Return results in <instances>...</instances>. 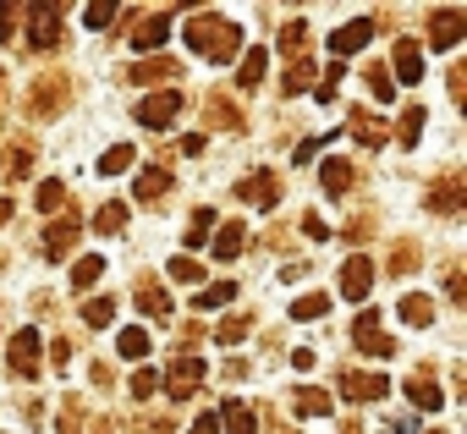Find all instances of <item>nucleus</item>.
I'll list each match as a JSON object with an SVG mask.
<instances>
[{"mask_svg":"<svg viewBox=\"0 0 467 434\" xmlns=\"http://www.w3.org/2000/svg\"><path fill=\"white\" fill-rule=\"evenodd\" d=\"M67 99H72V83H67V78H45V83L34 88V99H28V105H34V116H56Z\"/></svg>","mask_w":467,"mask_h":434,"instance_id":"nucleus-16","label":"nucleus"},{"mask_svg":"<svg viewBox=\"0 0 467 434\" xmlns=\"http://www.w3.org/2000/svg\"><path fill=\"white\" fill-rule=\"evenodd\" d=\"M214 418H220V434H259V412H254L243 396H231Z\"/></svg>","mask_w":467,"mask_h":434,"instance_id":"nucleus-10","label":"nucleus"},{"mask_svg":"<svg viewBox=\"0 0 467 434\" xmlns=\"http://www.w3.org/2000/svg\"><path fill=\"white\" fill-rule=\"evenodd\" d=\"M423 203H429L434 214H456V209L467 203V181H462V176H440V181L423 192Z\"/></svg>","mask_w":467,"mask_h":434,"instance_id":"nucleus-8","label":"nucleus"},{"mask_svg":"<svg viewBox=\"0 0 467 434\" xmlns=\"http://www.w3.org/2000/svg\"><path fill=\"white\" fill-rule=\"evenodd\" d=\"M105 434H110V429H105Z\"/></svg>","mask_w":467,"mask_h":434,"instance_id":"nucleus-56","label":"nucleus"},{"mask_svg":"<svg viewBox=\"0 0 467 434\" xmlns=\"http://www.w3.org/2000/svg\"><path fill=\"white\" fill-rule=\"evenodd\" d=\"M385 72H396L401 83H423V45H418V39H396V56H390ZM396 78H390V83H396Z\"/></svg>","mask_w":467,"mask_h":434,"instance_id":"nucleus-7","label":"nucleus"},{"mask_svg":"<svg viewBox=\"0 0 467 434\" xmlns=\"http://www.w3.org/2000/svg\"><path fill=\"white\" fill-rule=\"evenodd\" d=\"M165 192H171V170H165V165H154V170L138 176V203H154V198H165Z\"/></svg>","mask_w":467,"mask_h":434,"instance_id":"nucleus-24","label":"nucleus"},{"mask_svg":"<svg viewBox=\"0 0 467 434\" xmlns=\"http://www.w3.org/2000/svg\"><path fill=\"white\" fill-rule=\"evenodd\" d=\"M39 357H45V336H39L34 325H23V330L12 336V352H6L12 374H17V379H39Z\"/></svg>","mask_w":467,"mask_h":434,"instance_id":"nucleus-2","label":"nucleus"},{"mask_svg":"<svg viewBox=\"0 0 467 434\" xmlns=\"http://www.w3.org/2000/svg\"><path fill=\"white\" fill-rule=\"evenodd\" d=\"M368 286H374V259H368V253H352V259L341 264V297L363 303V297H368Z\"/></svg>","mask_w":467,"mask_h":434,"instance_id":"nucleus-5","label":"nucleus"},{"mask_svg":"<svg viewBox=\"0 0 467 434\" xmlns=\"http://www.w3.org/2000/svg\"><path fill=\"white\" fill-rule=\"evenodd\" d=\"M182 154H203V132H187L182 138Z\"/></svg>","mask_w":467,"mask_h":434,"instance_id":"nucleus-54","label":"nucleus"},{"mask_svg":"<svg viewBox=\"0 0 467 434\" xmlns=\"http://www.w3.org/2000/svg\"><path fill=\"white\" fill-rule=\"evenodd\" d=\"M132 116H138L149 132H171V127H176V116H182V94H176V88H160V94H149Z\"/></svg>","mask_w":467,"mask_h":434,"instance_id":"nucleus-3","label":"nucleus"},{"mask_svg":"<svg viewBox=\"0 0 467 434\" xmlns=\"http://www.w3.org/2000/svg\"><path fill=\"white\" fill-rule=\"evenodd\" d=\"M209 116H214V127H225V132H237V127H243V116H237V110H231V105H225L220 94L209 99Z\"/></svg>","mask_w":467,"mask_h":434,"instance_id":"nucleus-42","label":"nucleus"},{"mask_svg":"<svg viewBox=\"0 0 467 434\" xmlns=\"http://www.w3.org/2000/svg\"><path fill=\"white\" fill-rule=\"evenodd\" d=\"M28 165H34V149L12 143V154H6V176H28Z\"/></svg>","mask_w":467,"mask_h":434,"instance_id":"nucleus-47","label":"nucleus"},{"mask_svg":"<svg viewBox=\"0 0 467 434\" xmlns=\"http://www.w3.org/2000/svg\"><path fill=\"white\" fill-rule=\"evenodd\" d=\"M182 34H187V50L203 56V61H231V56L243 50V28L231 23V17H209V12H198Z\"/></svg>","mask_w":467,"mask_h":434,"instance_id":"nucleus-1","label":"nucleus"},{"mask_svg":"<svg viewBox=\"0 0 467 434\" xmlns=\"http://www.w3.org/2000/svg\"><path fill=\"white\" fill-rule=\"evenodd\" d=\"M325 308H330V297H325V292H308V297L292 303V319H319Z\"/></svg>","mask_w":467,"mask_h":434,"instance_id":"nucleus-38","label":"nucleus"},{"mask_svg":"<svg viewBox=\"0 0 467 434\" xmlns=\"http://www.w3.org/2000/svg\"><path fill=\"white\" fill-rule=\"evenodd\" d=\"M132 160H138V154H132V143H116V149H105V160H99V170H105V176H116V170H127Z\"/></svg>","mask_w":467,"mask_h":434,"instance_id":"nucleus-36","label":"nucleus"},{"mask_svg":"<svg viewBox=\"0 0 467 434\" xmlns=\"http://www.w3.org/2000/svg\"><path fill=\"white\" fill-rule=\"evenodd\" d=\"M83 23H88V28H105V23H116V6H110V0H94V6L83 12Z\"/></svg>","mask_w":467,"mask_h":434,"instance_id":"nucleus-49","label":"nucleus"},{"mask_svg":"<svg viewBox=\"0 0 467 434\" xmlns=\"http://www.w3.org/2000/svg\"><path fill=\"white\" fill-rule=\"evenodd\" d=\"M303 232H308V237H314V243H325V237H330V226H325V221H319V214H308V221H303Z\"/></svg>","mask_w":467,"mask_h":434,"instance_id":"nucleus-51","label":"nucleus"},{"mask_svg":"<svg viewBox=\"0 0 467 434\" xmlns=\"http://www.w3.org/2000/svg\"><path fill=\"white\" fill-rule=\"evenodd\" d=\"M78 232H83L78 214H56L50 232H45V259H67V253L78 248Z\"/></svg>","mask_w":467,"mask_h":434,"instance_id":"nucleus-6","label":"nucleus"},{"mask_svg":"<svg viewBox=\"0 0 467 434\" xmlns=\"http://www.w3.org/2000/svg\"><path fill=\"white\" fill-rule=\"evenodd\" d=\"M17 17H23V6H12V0H6V6H0V45L17 39Z\"/></svg>","mask_w":467,"mask_h":434,"instance_id":"nucleus-46","label":"nucleus"},{"mask_svg":"<svg viewBox=\"0 0 467 434\" xmlns=\"http://www.w3.org/2000/svg\"><path fill=\"white\" fill-rule=\"evenodd\" d=\"M385 390H390V379H379V374H341L347 401H385Z\"/></svg>","mask_w":467,"mask_h":434,"instance_id":"nucleus-17","label":"nucleus"},{"mask_svg":"<svg viewBox=\"0 0 467 434\" xmlns=\"http://www.w3.org/2000/svg\"><path fill=\"white\" fill-rule=\"evenodd\" d=\"M61 203H67V187H61V181H45V187H39V209H45V214H61Z\"/></svg>","mask_w":467,"mask_h":434,"instance_id":"nucleus-44","label":"nucleus"},{"mask_svg":"<svg viewBox=\"0 0 467 434\" xmlns=\"http://www.w3.org/2000/svg\"><path fill=\"white\" fill-rule=\"evenodd\" d=\"M303 39H308V23H286L281 28V50L286 56H303Z\"/></svg>","mask_w":467,"mask_h":434,"instance_id":"nucleus-43","label":"nucleus"},{"mask_svg":"<svg viewBox=\"0 0 467 434\" xmlns=\"http://www.w3.org/2000/svg\"><path fill=\"white\" fill-rule=\"evenodd\" d=\"M165 275H171V281H182V286H203V270H198V259H187V253H182V259H171V270H165Z\"/></svg>","mask_w":467,"mask_h":434,"instance_id":"nucleus-33","label":"nucleus"},{"mask_svg":"<svg viewBox=\"0 0 467 434\" xmlns=\"http://www.w3.org/2000/svg\"><path fill=\"white\" fill-rule=\"evenodd\" d=\"M445 286H451V297H456V303H467V281H462V270H451V281H445Z\"/></svg>","mask_w":467,"mask_h":434,"instance_id":"nucleus-53","label":"nucleus"},{"mask_svg":"<svg viewBox=\"0 0 467 434\" xmlns=\"http://www.w3.org/2000/svg\"><path fill=\"white\" fill-rule=\"evenodd\" d=\"M368 88H374V99H379V105H390V99H396V83H390V72H385V67H368Z\"/></svg>","mask_w":467,"mask_h":434,"instance_id":"nucleus-40","label":"nucleus"},{"mask_svg":"<svg viewBox=\"0 0 467 434\" xmlns=\"http://www.w3.org/2000/svg\"><path fill=\"white\" fill-rule=\"evenodd\" d=\"M121 226H127V203H105V209L94 214V232H99V237H116Z\"/></svg>","mask_w":467,"mask_h":434,"instance_id":"nucleus-30","label":"nucleus"},{"mask_svg":"<svg viewBox=\"0 0 467 434\" xmlns=\"http://www.w3.org/2000/svg\"><path fill=\"white\" fill-rule=\"evenodd\" d=\"M198 385H203V357H176L171 374H165V390H171L176 401H187Z\"/></svg>","mask_w":467,"mask_h":434,"instance_id":"nucleus-9","label":"nucleus"},{"mask_svg":"<svg viewBox=\"0 0 467 434\" xmlns=\"http://www.w3.org/2000/svg\"><path fill=\"white\" fill-rule=\"evenodd\" d=\"M127 385H132V396H138V401H149V396L160 390V374H154V368H138V374H132Z\"/></svg>","mask_w":467,"mask_h":434,"instance_id":"nucleus-45","label":"nucleus"},{"mask_svg":"<svg viewBox=\"0 0 467 434\" xmlns=\"http://www.w3.org/2000/svg\"><path fill=\"white\" fill-rule=\"evenodd\" d=\"M341 78H347V72H341V61H336V67L314 83V99H319V105H330V99H336V88H341Z\"/></svg>","mask_w":467,"mask_h":434,"instance_id":"nucleus-41","label":"nucleus"},{"mask_svg":"<svg viewBox=\"0 0 467 434\" xmlns=\"http://www.w3.org/2000/svg\"><path fill=\"white\" fill-rule=\"evenodd\" d=\"M401 319H407V325H429V319H434V303L412 292V297H401Z\"/></svg>","mask_w":467,"mask_h":434,"instance_id":"nucleus-35","label":"nucleus"},{"mask_svg":"<svg viewBox=\"0 0 467 434\" xmlns=\"http://www.w3.org/2000/svg\"><path fill=\"white\" fill-rule=\"evenodd\" d=\"M368 39H374V23H368V17H352L347 28L330 34V56H336V61H341V56H358Z\"/></svg>","mask_w":467,"mask_h":434,"instance_id":"nucleus-13","label":"nucleus"},{"mask_svg":"<svg viewBox=\"0 0 467 434\" xmlns=\"http://www.w3.org/2000/svg\"><path fill=\"white\" fill-rule=\"evenodd\" d=\"M28 23H34V50H56L61 45V6H34L28 12Z\"/></svg>","mask_w":467,"mask_h":434,"instance_id":"nucleus-11","label":"nucleus"},{"mask_svg":"<svg viewBox=\"0 0 467 434\" xmlns=\"http://www.w3.org/2000/svg\"><path fill=\"white\" fill-rule=\"evenodd\" d=\"M314 72H319V67H314L308 56H292V72H286V94H308V88H314Z\"/></svg>","mask_w":467,"mask_h":434,"instance_id":"nucleus-28","label":"nucleus"},{"mask_svg":"<svg viewBox=\"0 0 467 434\" xmlns=\"http://www.w3.org/2000/svg\"><path fill=\"white\" fill-rule=\"evenodd\" d=\"M237 192H243V203L275 209V203H281V176H275V170H254V176H248V181H243Z\"/></svg>","mask_w":467,"mask_h":434,"instance_id":"nucleus-14","label":"nucleus"},{"mask_svg":"<svg viewBox=\"0 0 467 434\" xmlns=\"http://www.w3.org/2000/svg\"><path fill=\"white\" fill-rule=\"evenodd\" d=\"M352 341H358V352H368V357H390V352H396V341L385 336V325H379V314H374V308H363V314H358Z\"/></svg>","mask_w":467,"mask_h":434,"instance_id":"nucleus-4","label":"nucleus"},{"mask_svg":"<svg viewBox=\"0 0 467 434\" xmlns=\"http://www.w3.org/2000/svg\"><path fill=\"white\" fill-rule=\"evenodd\" d=\"M462 34H467V17H462V12H434V17H429V45H434V50L462 45Z\"/></svg>","mask_w":467,"mask_h":434,"instance_id":"nucleus-15","label":"nucleus"},{"mask_svg":"<svg viewBox=\"0 0 467 434\" xmlns=\"http://www.w3.org/2000/svg\"><path fill=\"white\" fill-rule=\"evenodd\" d=\"M412 264H418V253H412V243H401V248L390 253V270H396V275H407Z\"/></svg>","mask_w":467,"mask_h":434,"instance_id":"nucleus-50","label":"nucleus"},{"mask_svg":"<svg viewBox=\"0 0 467 434\" xmlns=\"http://www.w3.org/2000/svg\"><path fill=\"white\" fill-rule=\"evenodd\" d=\"M347 132H352L363 149H385V121H379V116H368V110H352Z\"/></svg>","mask_w":467,"mask_h":434,"instance_id":"nucleus-20","label":"nucleus"},{"mask_svg":"<svg viewBox=\"0 0 467 434\" xmlns=\"http://www.w3.org/2000/svg\"><path fill=\"white\" fill-rule=\"evenodd\" d=\"M61 434H83V407L78 401H61V423H56Z\"/></svg>","mask_w":467,"mask_h":434,"instance_id":"nucleus-48","label":"nucleus"},{"mask_svg":"<svg viewBox=\"0 0 467 434\" xmlns=\"http://www.w3.org/2000/svg\"><path fill=\"white\" fill-rule=\"evenodd\" d=\"M165 39H171V12H154V17H143L132 28V50H143V56L165 50Z\"/></svg>","mask_w":467,"mask_h":434,"instance_id":"nucleus-12","label":"nucleus"},{"mask_svg":"<svg viewBox=\"0 0 467 434\" xmlns=\"http://www.w3.org/2000/svg\"><path fill=\"white\" fill-rule=\"evenodd\" d=\"M12 221V198H0V226H6Z\"/></svg>","mask_w":467,"mask_h":434,"instance_id":"nucleus-55","label":"nucleus"},{"mask_svg":"<svg viewBox=\"0 0 467 434\" xmlns=\"http://www.w3.org/2000/svg\"><path fill=\"white\" fill-rule=\"evenodd\" d=\"M116 319V303L110 297H94V303H83V325H94V330H105Z\"/></svg>","mask_w":467,"mask_h":434,"instance_id":"nucleus-34","label":"nucleus"},{"mask_svg":"<svg viewBox=\"0 0 467 434\" xmlns=\"http://www.w3.org/2000/svg\"><path fill=\"white\" fill-rule=\"evenodd\" d=\"M214 341H220V346H243V341H248V319H243V314L220 319V325H214Z\"/></svg>","mask_w":467,"mask_h":434,"instance_id":"nucleus-31","label":"nucleus"},{"mask_svg":"<svg viewBox=\"0 0 467 434\" xmlns=\"http://www.w3.org/2000/svg\"><path fill=\"white\" fill-rule=\"evenodd\" d=\"M352 187V165L347 160H330L325 165V192H347Z\"/></svg>","mask_w":467,"mask_h":434,"instance_id":"nucleus-37","label":"nucleus"},{"mask_svg":"<svg viewBox=\"0 0 467 434\" xmlns=\"http://www.w3.org/2000/svg\"><path fill=\"white\" fill-rule=\"evenodd\" d=\"M423 105H412V110H401V127H396V143L401 149H418V138H423Z\"/></svg>","mask_w":467,"mask_h":434,"instance_id":"nucleus-26","label":"nucleus"},{"mask_svg":"<svg viewBox=\"0 0 467 434\" xmlns=\"http://www.w3.org/2000/svg\"><path fill=\"white\" fill-rule=\"evenodd\" d=\"M292 407H297L303 418H325V412H336V396H325V390H314V385H303V390L292 396Z\"/></svg>","mask_w":467,"mask_h":434,"instance_id":"nucleus-22","label":"nucleus"},{"mask_svg":"<svg viewBox=\"0 0 467 434\" xmlns=\"http://www.w3.org/2000/svg\"><path fill=\"white\" fill-rule=\"evenodd\" d=\"M243 248H248V226H243V221H225V226L214 232V259H220V264L243 259Z\"/></svg>","mask_w":467,"mask_h":434,"instance_id":"nucleus-18","label":"nucleus"},{"mask_svg":"<svg viewBox=\"0 0 467 434\" xmlns=\"http://www.w3.org/2000/svg\"><path fill=\"white\" fill-rule=\"evenodd\" d=\"M407 396H412V407H423V412H440V407H445V390H440L429 374H412V379H407Z\"/></svg>","mask_w":467,"mask_h":434,"instance_id":"nucleus-21","label":"nucleus"},{"mask_svg":"<svg viewBox=\"0 0 467 434\" xmlns=\"http://www.w3.org/2000/svg\"><path fill=\"white\" fill-rule=\"evenodd\" d=\"M265 61H270V50H248L243 56V67H237V88H259V78H265Z\"/></svg>","mask_w":467,"mask_h":434,"instance_id":"nucleus-25","label":"nucleus"},{"mask_svg":"<svg viewBox=\"0 0 467 434\" xmlns=\"http://www.w3.org/2000/svg\"><path fill=\"white\" fill-rule=\"evenodd\" d=\"M187 434H220V418H214V412H203V418H198Z\"/></svg>","mask_w":467,"mask_h":434,"instance_id":"nucleus-52","label":"nucleus"},{"mask_svg":"<svg viewBox=\"0 0 467 434\" xmlns=\"http://www.w3.org/2000/svg\"><path fill=\"white\" fill-rule=\"evenodd\" d=\"M138 308H143L149 319H165V314H171V297H165L154 281H143V286H138Z\"/></svg>","mask_w":467,"mask_h":434,"instance_id":"nucleus-29","label":"nucleus"},{"mask_svg":"<svg viewBox=\"0 0 467 434\" xmlns=\"http://www.w3.org/2000/svg\"><path fill=\"white\" fill-rule=\"evenodd\" d=\"M176 72H182V67H176L171 56H149V61H138V67H127V78H132V83H171Z\"/></svg>","mask_w":467,"mask_h":434,"instance_id":"nucleus-19","label":"nucleus"},{"mask_svg":"<svg viewBox=\"0 0 467 434\" xmlns=\"http://www.w3.org/2000/svg\"><path fill=\"white\" fill-rule=\"evenodd\" d=\"M231 297H237V286H231V281H214V286H203V292H192V314H209V308H225Z\"/></svg>","mask_w":467,"mask_h":434,"instance_id":"nucleus-23","label":"nucleus"},{"mask_svg":"<svg viewBox=\"0 0 467 434\" xmlns=\"http://www.w3.org/2000/svg\"><path fill=\"white\" fill-rule=\"evenodd\" d=\"M99 275H105V259H99V253H88V259L72 264V286H94Z\"/></svg>","mask_w":467,"mask_h":434,"instance_id":"nucleus-32","label":"nucleus"},{"mask_svg":"<svg viewBox=\"0 0 467 434\" xmlns=\"http://www.w3.org/2000/svg\"><path fill=\"white\" fill-rule=\"evenodd\" d=\"M209 232H214V209H198V214H192V226H187V248H203Z\"/></svg>","mask_w":467,"mask_h":434,"instance_id":"nucleus-39","label":"nucleus"},{"mask_svg":"<svg viewBox=\"0 0 467 434\" xmlns=\"http://www.w3.org/2000/svg\"><path fill=\"white\" fill-rule=\"evenodd\" d=\"M116 352H121L127 363H143V357H149V330H143V325H132V330H121V341H116Z\"/></svg>","mask_w":467,"mask_h":434,"instance_id":"nucleus-27","label":"nucleus"}]
</instances>
